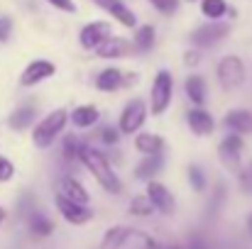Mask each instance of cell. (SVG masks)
I'll return each mask as SVG.
<instances>
[{
  "label": "cell",
  "instance_id": "obj_1",
  "mask_svg": "<svg viewBox=\"0 0 252 249\" xmlns=\"http://www.w3.org/2000/svg\"><path fill=\"white\" fill-rule=\"evenodd\" d=\"M79 162L88 168V173L98 181V186H100L105 193H110V195H120V193H123V181L118 178V173L113 171V166H110L108 157H105L103 152H98V149L84 144Z\"/></svg>",
  "mask_w": 252,
  "mask_h": 249
},
{
  "label": "cell",
  "instance_id": "obj_2",
  "mask_svg": "<svg viewBox=\"0 0 252 249\" xmlns=\"http://www.w3.org/2000/svg\"><path fill=\"white\" fill-rule=\"evenodd\" d=\"M66 122H69V112H66L64 108L52 110L49 115H44V117L34 125V130H32V144H34L37 149H49V147L54 144V139L64 132Z\"/></svg>",
  "mask_w": 252,
  "mask_h": 249
},
{
  "label": "cell",
  "instance_id": "obj_3",
  "mask_svg": "<svg viewBox=\"0 0 252 249\" xmlns=\"http://www.w3.org/2000/svg\"><path fill=\"white\" fill-rule=\"evenodd\" d=\"M171 98H174V79L167 69H159L155 81H152V88H150V110L155 117L164 115L171 105Z\"/></svg>",
  "mask_w": 252,
  "mask_h": 249
},
{
  "label": "cell",
  "instance_id": "obj_4",
  "mask_svg": "<svg viewBox=\"0 0 252 249\" xmlns=\"http://www.w3.org/2000/svg\"><path fill=\"white\" fill-rule=\"evenodd\" d=\"M230 32H233L230 22L208 20V22H203L201 27H196V29L191 32V42H193L198 49H211V47H218Z\"/></svg>",
  "mask_w": 252,
  "mask_h": 249
},
{
  "label": "cell",
  "instance_id": "obj_5",
  "mask_svg": "<svg viewBox=\"0 0 252 249\" xmlns=\"http://www.w3.org/2000/svg\"><path fill=\"white\" fill-rule=\"evenodd\" d=\"M216 76H218V83L223 90H235L240 88L245 79H248V71H245V64L240 56L230 54V56H223L218 61V69H216Z\"/></svg>",
  "mask_w": 252,
  "mask_h": 249
},
{
  "label": "cell",
  "instance_id": "obj_6",
  "mask_svg": "<svg viewBox=\"0 0 252 249\" xmlns=\"http://www.w3.org/2000/svg\"><path fill=\"white\" fill-rule=\"evenodd\" d=\"M147 115H150V108L145 100L140 98H132L125 103L123 112H120V122H118V130L123 135H135L142 130V125L147 122Z\"/></svg>",
  "mask_w": 252,
  "mask_h": 249
},
{
  "label": "cell",
  "instance_id": "obj_7",
  "mask_svg": "<svg viewBox=\"0 0 252 249\" xmlns=\"http://www.w3.org/2000/svg\"><path fill=\"white\" fill-rule=\"evenodd\" d=\"M54 203H57V210L62 213V218H64L69 225L81 227V225H86V222L93 220V210H91L88 205H84V203H74V200L64 198L62 193H57Z\"/></svg>",
  "mask_w": 252,
  "mask_h": 249
},
{
  "label": "cell",
  "instance_id": "obj_8",
  "mask_svg": "<svg viewBox=\"0 0 252 249\" xmlns=\"http://www.w3.org/2000/svg\"><path fill=\"white\" fill-rule=\"evenodd\" d=\"M243 147H245V142H243V137H240L238 132H233V135H228L225 139H220V144H218V157H220V162H223L225 168H233V171L240 168Z\"/></svg>",
  "mask_w": 252,
  "mask_h": 249
},
{
  "label": "cell",
  "instance_id": "obj_9",
  "mask_svg": "<svg viewBox=\"0 0 252 249\" xmlns=\"http://www.w3.org/2000/svg\"><path fill=\"white\" fill-rule=\"evenodd\" d=\"M54 74H57V66H54L52 61H47V59H34V61H30V64L25 66V71L20 74V85L32 88V85H37V83L52 79Z\"/></svg>",
  "mask_w": 252,
  "mask_h": 249
},
{
  "label": "cell",
  "instance_id": "obj_10",
  "mask_svg": "<svg viewBox=\"0 0 252 249\" xmlns=\"http://www.w3.org/2000/svg\"><path fill=\"white\" fill-rule=\"evenodd\" d=\"M113 34V25L110 22H105V20H95V22H88L84 29L79 32V44L84 47V49H95L105 37H110Z\"/></svg>",
  "mask_w": 252,
  "mask_h": 249
},
{
  "label": "cell",
  "instance_id": "obj_11",
  "mask_svg": "<svg viewBox=\"0 0 252 249\" xmlns=\"http://www.w3.org/2000/svg\"><path fill=\"white\" fill-rule=\"evenodd\" d=\"M147 198L152 200V205H155V210H159L162 215H171L174 213V195H171V191H169L164 183H159V181H147Z\"/></svg>",
  "mask_w": 252,
  "mask_h": 249
},
{
  "label": "cell",
  "instance_id": "obj_12",
  "mask_svg": "<svg viewBox=\"0 0 252 249\" xmlns=\"http://www.w3.org/2000/svg\"><path fill=\"white\" fill-rule=\"evenodd\" d=\"M91 2H95L100 10H105L115 22H120L123 27H137V17H135V12L123 2V0H91Z\"/></svg>",
  "mask_w": 252,
  "mask_h": 249
},
{
  "label": "cell",
  "instance_id": "obj_13",
  "mask_svg": "<svg viewBox=\"0 0 252 249\" xmlns=\"http://www.w3.org/2000/svg\"><path fill=\"white\" fill-rule=\"evenodd\" d=\"M130 47H132V44H130L127 39L110 34V37H105L93 52H95L98 59H125L127 52H130Z\"/></svg>",
  "mask_w": 252,
  "mask_h": 249
},
{
  "label": "cell",
  "instance_id": "obj_14",
  "mask_svg": "<svg viewBox=\"0 0 252 249\" xmlns=\"http://www.w3.org/2000/svg\"><path fill=\"white\" fill-rule=\"evenodd\" d=\"M186 125H189L191 132L198 135V137H208V135L213 132V127H216L213 115H211L208 110H203V105H196V108H191V110L186 112Z\"/></svg>",
  "mask_w": 252,
  "mask_h": 249
},
{
  "label": "cell",
  "instance_id": "obj_15",
  "mask_svg": "<svg viewBox=\"0 0 252 249\" xmlns=\"http://www.w3.org/2000/svg\"><path fill=\"white\" fill-rule=\"evenodd\" d=\"M223 125H225L230 132L252 135V110H245V108H233V110H228L225 117H223Z\"/></svg>",
  "mask_w": 252,
  "mask_h": 249
},
{
  "label": "cell",
  "instance_id": "obj_16",
  "mask_svg": "<svg viewBox=\"0 0 252 249\" xmlns=\"http://www.w3.org/2000/svg\"><path fill=\"white\" fill-rule=\"evenodd\" d=\"M135 235V230L132 227H127V225H115V227H108L105 230V235H103V240H100V249H123L127 242H130V237Z\"/></svg>",
  "mask_w": 252,
  "mask_h": 249
},
{
  "label": "cell",
  "instance_id": "obj_17",
  "mask_svg": "<svg viewBox=\"0 0 252 249\" xmlns=\"http://www.w3.org/2000/svg\"><path fill=\"white\" fill-rule=\"evenodd\" d=\"M59 193L64 198H69L74 203H84V205H88V200H91V195H88V191L84 188V183L79 178H74V176H64L59 181Z\"/></svg>",
  "mask_w": 252,
  "mask_h": 249
},
{
  "label": "cell",
  "instance_id": "obj_18",
  "mask_svg": "<svg viewBox=\"0 0 252 249\" xmlns=\"http://www.w3.org/2000/svg\"><path fill=\"white\" fill-rule=\"evenodd\" d=\"M162 166H164L162 152H159V154H145V159L135 168V178H140V181H152V178L162 171Z\"/></svg>",
  "mask_w": 252,
  "mask_h": 249
},
{
  "label": "cell",
  "instance_id": "obj_19",
  "mask_svg": "<svg viewBox=\"0 0 252 249\" xmlns=\"http://www.w3.org/2000/svg\"><path fill=\"white\" fill-rule=\"evenodd\" d=\"M135 149L140 154H159L164 149V139L157 132H135Z\"/></svg>",
  "mask_w": 252,
  "mask_h": 249
},
{
  "label": "cell",
  "instance_id": "obj_20",
  "mask_svg": "<svg viewBox=\"0 0 252 249\" xmlns=\"http://www.w3.org/2000/svg\"><path fill=\"white\" fill-rule=\"evenodd\" d=\"M98 117H100V112H98L95 105H79V108H74V112H69V120H71L74 127H79V130L93 127V125L98 122Z\"/></svg>",
  "mask_w": 252,
  "mask_h": 249
},
{
  "label": "cell",
  "instance_id": "obj_21",
  "mask_svg": "<svg viewBox=\"0 0 252 249\" xmlns=\"http://www.w3.org/2000/svg\"><path fill=\"white\" fill-rule=\"evenodd\" d=\"M123 71L120 69H115V66H108V69H103L98 76H95V88L98 90H103V93H113V90H118L120 85H123Z\"/></svg>",
  "mask_w": 252,
  "mask_h": 249
},
{
  "label": "cell",
  "instance_id": "obj_22",
  "mask_svg": "<svg viewBox=\"0 0 252 249\" xmlns=\"http://www.w3.org/2000/svg\"><path fill=\"white\" fill-rule=\"evenodd\" d=\"M184 93H186V98H189L193 105H203V103H206V81H203V76H198V74L186 76Z\"/></svg>",
  "mask_w": 252,
  "mask_h": 249
},
{
  "label": "cell",
  "instance_id": "obj_23",
  "mask_svg": "<svg viewBox=\"0 0 252 249\" xmlns=\"http://www.w3.org/2000/svg\"><path fill=\"white\" fill-rule=\"evenodd\" d=\"M34 105H20V108H15V112L7 117V125L15 130V132H22V130H27L32 122H34Z\"/></svg>",
  "mask_w": 252,
  "mask_h": 249
},
{
  "label": "cell",
  "instance_id": "obj_24",
  "mask_svg": "<svg viewBox=\"0 0 252 249\" xmlns=\"http://www.w3.org/2000/svg\"><path fill=\"white\" fill-rule=\"evenodd\" d=\"M132 47L137 52H150L155 47V27L152 25H137L135 37H132Z\"/></svg>",
  "mask_w": 252,
  "mask_h": 249
},
{
  "label": "cell",
  "instance_id": "obj_25",
  "mask_svg": "<svg viewBox=\"0 0 252 249\" xmlns=\"http://www.w3.org/2000/svg\"><path fill=\"white\" fill-rule=\"evenodd\" d=\"M30 230L37 235V237H49L54 232V222L44 215V213H32L30 215Z\"/></svg>",
  "mask_w": 252,
  "mask_h": 249
},
{
  "label": "cell",
  "instance_id": "obj_26",
  "mask_svg": "<svg viewBox=\"0 0 252 249\" xmlns=\"http://www.w3.org/2000/svg\"><path fill=\"white\" fill-rule=\"evenodd\" d=\"M130 215H137V218H150L152 213H155V205H152V200L147 198V193H142V195H135L132 200H130Z\"/></svg>",
  "mask_w": 252,
  "mask_h": 249
},
{
  "label": "cell",
  "instance_id": "obj_27",
  "mask_svg": "<svg viewBox=\"0 0 252 249\" xmlns=\"http://www.w3.org/2000/svg\"><path fill=\"white\" fill-rule=\"evenodd\" d=\"M201 12L208 20H220L228 12V2L225 0H201Z\"/></svg>",
  "mask_w": 252,
  "mask_h": 249
},
{
  "label": "cell",
  "instance_id": "obj_28",
  "mask_svg": "<svg viewBox=\"0 0 252 249\" xmlns=\"http://www.w3.org/2000/svg\"><path fill=\"white\" fill-rule=\"evenodd\" d=\"M81 149H84V142L79 139V137H66L64 139V159L66 162H79V157H81Z\"/></svg>",
  "mask_w": 252,
  "mask_h": 249
},
{
  "label": "cell",
  "instance_id": "obj_29",
  "mask_svg": "<svg viewBox=\"0 0 252 249\" xmlns=\"http://www.w3.org/2000/svg\"><path fill=\"white\" fill-rule=\"evenodd\" d=\"M189 183H191V188L196 193H203L206 191V173H203V168L198 164L189 166Z\"/></svg>",
  "mask_w": 252,
  "mask_h": 249
},
{
  "label": "cell",
  "instance_id": "obj_30",
  "mask_svg": "<svg viewBox=\"0 0 252 249\" xmlns=\"http://www.w3.org/2000/svg\"><path fill=\"white\" fill-rule=\"evenodd\" d=\"M150 5L159 12V15H174L179 10V0H150Z\"/></svg>",
  "mask_w": 252,
  "mask_h": 249
},
{
  "label": "cell",
  "instance_id": "obj_31",
  "mask_svg": "<svg viewBox=\"0 0 252 249\" xmlns=\"http://www.w3.org/2000/svg\"><path fill=\"white\" fill-rule=\"evenodd\" d=\"M238 181H240V188H243V193H252V162L245 168H240V173H238Z\"/></svg>",
  "mask_w": 252,
  "mask_h": 249
},
{
  "label": "cell",
  "instance_id": "obj_32",
  "mask_svg": "<svg viewBox=\"0 0 252 249\" xmlns=\"http://www.w3.org/2000/svg\"><path fill=\"white\" fill-rule=\"evenodd\" d=\"M12 176H15V164L7 157H0V183L12 181Z\"/></svg>",
  "mask_w": 252,
  "mask_h": 249
},
{
  "label": "cell",
  "instance_id": "obj_33",
  "mask_svg": "<svg viewBox=\"0 0 252 249\" xmlns=\"http://www.w3.org/2000/svg\"><path fill=\"white\" fill-rule=\"evenodd\" d=\"M12 17H7V15H0V42H7L10 37H12Z\"/></svg>",
  "mask_w": 252,
  "mask_h": 249
},
{
  "label": "cell",
  "instance_id": "obj_34",
  "mask_svg": "<svg viewBox=\"0 0 252 249\" xmlns=\"http://www.w3.org/2000/svg\"><path fill=\"white\" fill-rule=\"evenodd\" d=\"M100 139H103L105 144H118L120 130H115V127H103V130H100Z\"/></svg>",
  "mask_w": 252,
  "mask_h": 249
},
{
  "label": "cell",
  "instance_id": "obj_35",
  "mask_svg": "<svg viewBox=\"0 0 252 249\" xmlns=\"http://www.w3.org/2000/svg\"><path fill=\"white\" fill-rule=\"evenodd\" d=\"M44 2H49L52 7H57L62 12H76V2L74 0H44Z\"/></svg>",
  "mask_w": 252,
  "mask_h": 249
},
{
  "label": "cell",
  "instance_id": "obj_36",
  "mask_svg": "<svg viewBox=\"0 0 252 249\" xmlns=\"http://www.w3.org/2000/svg\"><path fill=\"white\" fill-rule=\"evenodd\" d=\"M196 61H198V54H196V52H189V54H186V64L191 66V64H196Z\"/></svg>",
  "mask_w": 252,
  "mask_h": 249
},
{
  "label": "cell",
  "instance_id": "obj_37",
  "mask_svg": "<svg viewBox=\"0 0 252 249\" xmlns=\"http://www.w3.org/2000/svg\"><path fill=\"white\" fill-rule=\"evenodd\" d=\"M5 218H7V213H5V208L0 205V227H2V222H5Z\"/></svg>",
  "mask_w": 252,
  "mask_h": 249
},
{
  "label": "cell",
  "instance_id": "obj_38",
  "mask_svg": "<svg viewBox=\"0 0 252 249\" xmlns=\"http://www.w3.org/2000/svg\"><path fill=\"white\" fill-rule=\"evenodd\" d=\"M248 232H250V237H252V213L248 215Z\"/></svg>",
  "mask_w": 252,
  "mask_h": 249
},
{
  "label": "cell",
  "instance_id": "obj_39",
  "mask_svg": "<svg viewBox=\"0 0 252 249\" xmlns=\"http://www.w3.org/2000/svg\"><path fill=\"white\" fill-rule=\"evenodd\" d=\"M189 2H191V0H189Z\"/></svg>",
  "mask_w": 252,
  "mask_h": 249
}]
</instances>
